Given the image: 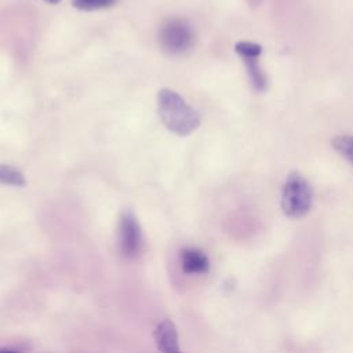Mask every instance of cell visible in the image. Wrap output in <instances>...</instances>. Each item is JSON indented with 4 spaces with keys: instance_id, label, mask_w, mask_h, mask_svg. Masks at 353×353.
<instances>
[{
    "instance_id": "cell-1",
    "label": "cell",
    "mask_w": 353,
    "mask_h": 353,
    "mask_svg": "<svg viewBox=\"0 0 353 353\" xmlns=\"http://www.w3.org/2000/svg\"><path fill=\"white\" fill-rule=\"evenodd\" d=\"M157 113L165 128L178 137L190 135L201 121L199 112L170 88L157 92Z\"/></svg>"
},
{
    "instance_id": "cell-2",
    "label": "cell",
    "mask_w": 353,
    "mask_h": 353,
    "mask_svg": "<svg viewBox=\"0 0 353 353\" xmlns=\"http://www.w3.org/2000/svg\"><path fill=\"white\" fill-rule=\"evenodd\" d=\"M313 204V189L310 183L299 174H288L281 192V207L290 218L305 216Z\"/></svg>"
},
{
    "instance_id": "cell-3",
    "label": "cell",
    "mask_w": 353,
    "mask_h": 353,
    "mask_svg": "<svg viewBox=\"0 0 353 353\" xmlns=\"http://www.w3.org/2000/svg\"><path fill=\"white\" fill-rule=\"evenodd\" d=\"M159 44L168 55L185 54L194 44V32L185 19H168L159 30Z\"/></svg>"
},
{
    "instance_id": "cell-4",
    "label": "cell",
    "mask_w": 353,
    "mask_h": 353,
    "mask_svg": "<svg viewBox=\"0 0 353 353\" xmlns=\"http://www.w3.org/2000/svg\"><path fill=\"white\" fill-rule=\"evenodd\" d=\"M234 51L244 61V65L254 90L259 92L265 91L268 87V77L258 61L262 52V47L252 41H239L234 46Z\"/></svg>"
},
{
    "instance_id": "cell-5",
    "label": "cell",
    "mask_w": 353,
    "mask_h": 353,
    "mask_svg": "<svg viewBox=\"0 0 353 353\" xmlns=\"http://www.w3.org/2000/svg\"><path fill=\"white\" fill-rule=\"evenodd\" d=\"M120 250L127 259L139 256L142 251L141 226L131 211L123 212L120 218Z\"/></svg>"
},
{
    "instance_id": "cell-6",
    "label": "cell",
    "mask_w": 353,
    "mask_h": 353,
    "mask_svg": "<svg viewBox=\"0 0 353 353\" xmlns=\"http://www.w3.org/2000/svg\"><path fill=\"white\" fill-rule=\"evenodd\" d=\"M153 338H154L156 346L160 352H164V353L179 352L178 332H176L175 324L171 320L165 319V320L160 321L153 331Z\"/></svg>"
},
{
    "instance_id": "cell-7",
    "label": "cell",
    "mask_w": 353,
    "mask_h": 353,
    "mask_svg": "<svg viewBox=\"0 0 353 353\" xmlns=\"http://www.w3.org/2000/svg\"><path fill=\"white\" fill-rule=\"evenodd\" d=\"M181 268L186 274H204L210 269V261L201 250L185 248L181 251Z\"/></svg>"
},
{
    "instance_id": "cell-8",
    "label": "cell",
    "mask_w": 353,
    "mask_h": 353,
    "mask_svg": "<svg viewBox=\"0 0 353 353\" xmlns=\"http://www.w3.org/2000/svg\"><path fill=\"white\" fill-rule=\"evenodd\" d=\"M0 183L22 188L26 185V181L19 170L7 164H0Z\"/></svg>"
},
{
    "instance_id": "cell-9",
    "label": "cell",
    "mask_w": 353,
    "mask_h": 353,
    "mask_svg": "<svg viewBox=\"0 0 353 353\" xmlns=\"http://www.w3.org/2000/svg\"><path fill=\"white\" fill-rule=\"evenodd\" d=\"M331 143H332L334 149L353 165V137L352 135H336Z\"/></svg>"
},
{
    "instance_id": "cell-10",
    "label": "cell",
    "mask_w": 353,
    "mask_h": 353,
    "mask_svg": "<svg viewBox=\"0 0 353 353\" xmlns=\"http://www.w3.org/2000/svg\"><path fill=\"white\" fill-rule=\"evenodd\" d=\"M117 0H72V6L81 11H95L109 8L116 4Z\"/></svg>"
},
{
    "instance_id": "cell-11",
    "label": "cell",
    "mask_w": 353,
    "mask_h": 353,
    "mask_svg": "<svg viewBox=\"0 0 353 353\" xmlns=\"http://www.w3.org/2000/svg\"><path fill=\"white\" fill-rule=\"evenodd\" d=\"M44 1L48 4H58L61 0H44Z\"/></svg>"
}]
</instances>
